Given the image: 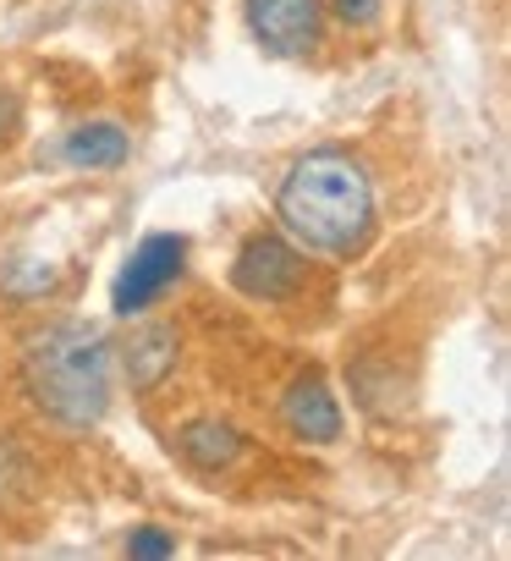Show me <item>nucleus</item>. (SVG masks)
Here are the masks:
<instances>
[{"label":"nucleus","instance_id":"obj_1","mask_svg":"<svg viewBox=\"0 0 511 561\" xmlns=\"http://www.w3.org/2000/svg\"><path fill=\"white\" fill-rule=\"evenodd\" d=\"M281 231L320 259H358L374 242V182L347 149H309L276 187Z\"/></svg>","mask_w":511,"mask_h":561},{"label":"nucleus","instance_id":"obj_2","mask_svg":"<svg viewBox=\"0 0 511 561\" xmlns=\"http://www.w3.org/2000/svg\"><path fill=\"white\" fill-rule=\"evenodd\" d=\"M116 347L100 325L61 320L23 342V391L61 430H94L111 408Z\"/></svg>","mask_w":511,"mask_h":561},{"label":"nucleus","instance_id":"obj_3","mask_svg":"<svg viewBox=\"0 0 511 561\" xmlns=\"http://www.w3.org/2000/svg\"><path fill=\"white\" fill-rule=\"evenodd\" d=\"M309 280V253L287 231H253L231 259V287L247 304H287Z\"/></svg>","mask_w":511,"mask_h":561},{"label":"nucleus","instance_id":"obj_4","mask_svg":"<svg viewBox=\"0 0 511 561\" xmlns=\"http://www.w3.org/2000/svg\"><path fill=\"white\" fill-rule=\"evenodd\" d=\"M182 270H187V237H176V231H149V237L132 248V259L121 264V275H116L111 309H116L121 320L149 314V309L176 287V280H182Z\"/></svg>","mask_w":511,"mask_h":561},{"label":"nucleus","instance_id":"obj_5","mask_svg":"<svg viewBox=\"0 0 511 561\" xmlns=\"http://www.w3.org/2000/svg\"><path fill=\"white\" fill-rule=\"evenodd\" d=\"M242 18L253 45H265L270 56H314L325 39V0H242Z\"/></svg>","mask_w":511,"mask_h":561},{"label":"nucleus","instance_id":"obj_6","mask_svg":"<svg viewBox=\"0 0 511 561\" xmlns=\"http://www.w3.org/2000/svg\"><path fill=\"white\" fill-rule=\"evenodd\" d=\"M281 424L292 440L303 446H336L347 435V413H341V397L330 391V380L320 369H303L287 397H281Z\"/></svg>","mask_w":511,"mask_h":561},{"label":"nucleus","instance_id":"obj_7","mask_svg":"<svg viewBox=\"0 0 511 561\" xmlns=\"http://www.w3.org/2000/svg\"><path fill=\"white\" fill-rule=\"evenodd\" d=\"M176 353H182V331H176L171 320H143V325H132V336L121 342V375H127V386H132L138 397L160 391V386L171 380V369H176Z\"/></svg>","mask_w":511,"mask_h":561},{"label":"nucleus","instance_id":"obj_8","mask_svg":"<svg viewBox=\"0 0 511 561\" xmlns=\"http://www.w3.org/2000/svg\"><path fill=\"white\" fill-rule=\"evenodd\" d=\"M171 451L193 468V473H225L242 462L247 451V435L225 419H187L176 435H171Z\"/></svg>","mask_w":511,"mask_h":561},{"label":"nucleus","instance_id":"obj_9","mask_svg":"<svg viewBox=\"0 0 511 561\" xmlns=\"http://www.w3.org/2000/svg\"><path fill=\"white\" fill-rule=\"evenodd\" d=\"M61 154H67V165H78V171H116V165H127L132 138H127L121 122L100 116V122H78V127L67 133Z\"/></svg>","mask_w":511,"mask_h":561},{"label":"nucleus","instance_id":"obj_10","mask_svg":"<svg viewBox=\"0 0 511 561\" xmlns=\"http://www.w3.org/2000/svg\"><path fill=\"white\" fill-rule=\"evenodd\" d=\"M56 280H61V270H56V264L23 259V264H12L7 275H0V287H7L12 298H45V293H56Z\"/></svg>","mask_w":511,"mask_h":561},{"label":"nucleus","instance_id":"obj_11","mask_svg":"<svg viewBox=\"0 0 511 561\" xmlns=\"http://www.w3.org/2000/svg\"><path fill=\"white\" fill-rule=\"evenodd\" d=\"M325 12H330L341 28H374L380 12H385V0H325Z\"/></svg>","mask_w":511,"mask_h":561},{"label":"nucleus","instance_id":"obj_12","mask_svg":"<svg viewBox=\"0 0 511 561\" xmlns=\"http://www.w3.org/2000/svg\"><path fill=\"white\" fill-rule=\"evenodd\" d=\"M127 556H143V561H160V556H176V539H171L165 528H154V523H143V528H132V534H127Z\"/></svg>","mask_w":511,"mask_h":561},{"label":"nucleus","instance_id":"obj_13","mask_svg":"<svg viewBox=\"0 0 511 561\" xmlns=\"http://www.w3.org/2000/svg\"><path fill=\"white\" fill-rule=\"evenodd\" d=\"M12 127H18V100H12V94H0V144L12 138Z\"/></svg>","mask_w":511,"mask_h":561}]
</instances>
